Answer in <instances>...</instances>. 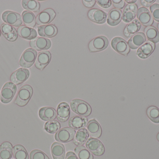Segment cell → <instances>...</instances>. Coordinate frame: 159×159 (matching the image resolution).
I'll list each match as a JSON object with an SVG mask.
<instances>
[{"instance_id": "cell-1", "label": "cell", "mask_w": 159, "mask_h": 159, "mask_svg": "<svg viewBox=\"0 0 159 159\" xmlns=\"http://www.w3.org/2000/svg\"><path fill=\"white\" fill-rule=\"evenodd\" d=\"M70 107L74 113L81 116L88 117L91 114V107L89 104L82 100H72L70 102Z\"/></svg>"}, {"instance_id": "cell-2", "label": "cell", "mask_w": 159, "mask_h": 159, "mask_svg": "<svg viewBox=\"0 0 159 159\" xmlns=\"http://www.w3.org/2000/svg\"><path fill=\"white\" fill-rule=\"evenodd\" d=\"M33 93L32 87L30 85H25L20 88L15 101V104L20 107L25 106L30 100Z\"/></svg>"}, {"instance_id": "cell-3", "label": "cell", "mask_w": 159, "mask_h": 159, "mask_svg": "<svg viewBox=\"0 0 159 159\" xmlns=\"http://www.w3.org/2000/svg\"><path fill=\"white\" fill-rule=\"evenodd\" d=\"M17 91V87L11 82L6 83L0 93V100L2 103L7 104L13 100Z\"/></svg>"}, {"instance_id": "cell-4", "label": "cell", "mask_w": 159, "mask_h": 159, "mask_svg": "<svg viewBox=\"0 0 159 159\" xmlns=\"http://www.w3.org/2000/svg\"><path fill=\"white\" fill-rule=\"evenodd\" d=\"M37 55V51L35 49L32 48L28 49L22 53L19 64L23 68H30L35 63Z\"/></svg>"}, {"instance_id": "cell-5", "label": "cell", "mask_w": 159, "mask_h": 159, "mask_svg": "<svg viewBox=\"0 0 159 159\" xmlns=\"http://www.w3.org/2000/svg\"><path fill=\"white\" fill-rule=\"evenodd\" d=\"M107 38L103 35H100L93 39L89 44V49L91 52H99L107 48L108 45Z\"/></svg>"}, {"instance_id": "cell-6", "label": "cell", "mask_w": 159, "mask_h": 159, "mask_svg": "<svg viewBox=\"0 0 159 159\" xmlns=\"http://www.w3.org/2000/svg\"><path fill=\"white\" fill-rule=\"evenodd\" d=\"M86 147L87 149L94 156L101 157L104 154V147L98 139L89 138L86 142Z\"/></svg>"}, {"instance_id": "cell-7", "label": "cell", "mask_w": 159, "mask_h": 159, "mask_svg": "<svg viewBox=\"0 0 159 159\" xmlns=\"http://www.w3.org/2000/svg\"><path fill=\"white\" fill-rule=\"evenodd\" d=\"M2 17L5 22L11 26L20 27L22 25V17L16 12L11 11H4L2 14Z\"/></svg>"}, {"instance_id": "cell-8", "label": "cell", "mask_w": 159, "mask_h": 159, "mask_svg": "<svg viewBox=\"0 0 159 159\" xmlns=\"http://www.w3.org/2000/svg\"><path fill=\"white\" fill-rule=\"evenodd\" d=\"M112 48L118 53L127 56L130 52V48L127 42L122 38L116 37L111 41Z\"/></svg>"}, {"instance_id": "cell-9", "label": "cell", "mask_w": 159, "mask_h": 159, "mask_svg": "<svg viewBox=\"0 0 159 159\" xmlns=\"http://www.w3.org/2000/svg\"><path fill=\"white\" fill-rule=\"evenodd\" d=\"M75 134V131L73 129L69 128H63L55 134V139L58 142L66 143L71 141L74 138Z\"/></svg>"}, {"instance_id": "cell-10", "label": "cell", "mask_w": 159, "mask_h": 159, "mask_svg": "<svg viewBox=\"0 0 159 159\" xmlns=\"http://www.w3.org/2000/svg\"><path fill=\"white\" fill-rule=\"evenodd\" d=\"M56 13L52 8H47L39 13L36 17V22L38 25H47L51 22L56 17Z\"/></svg>"}, {"instance_id": "cell-11", "label": "cell", "mask_w": 159, "mask_h": 159, "mask_svg": "<svg viewBox=\"0 0 159 159\" xmlns=\"http://www.w3.org/2000/svg\"><path fill=\"white\" fill-rule=\"evenodd\" d=\"M30 75V71L28 69L19 68L12 74L10 77V80L15 85H20L26 81Z\"/></svg>"}, {"instance_id": "cell-12", "label": "cell", "mask_w": 159, "mask_h": 159, "mask_svg": "<svg viewBox=\"0 0 159 159\" xmlns=\"http://www.w3.org/2000/svg\"><path fill=\"white\" fill-rule=\"evenodd\" d=\"M137 17L141 24L145 26H150L154 22L153 17L150 11L145 7H141L138 9Z\"/></svg>"}, {"instance_id": "cell-13", "label": "cell", "mask_w": 159, "mask_h": 159, "mask_svg": "<svg viewBox=\"0 0 159 159\" xmlns=\"http://www.w3.org/2000/svg\"><path fill=\"white\" fill-rule=\"evenodd\" d=\"M88 16L89 18L93 22L98 24L105 23L107 18V13L97 8H93L89 10Z\"/></svg>"}, {"instance_id": "cell-14", "label": "cell", "mask_w": 159, "mask_h": 159, "mask_svg": "<svg viewBox=\"0 0 159 159\" xmlns=\"http://www.w3.org/2000/svg\"><path fill=\"white\" fill-rule=\"evenodd\" d=\"M51 54L48 51H41L38 53L35 61V66L39 70H43L50 62Z\"/></svg>"}, {"instance_id": "cell-15", "label": "cell", "mask_w": 159, "mask_h": 159, "mask_svg": "<svg viewBox=\"0 0 159 159\" xmlns=\"http://www.w3.org/2000/svg\"><path fill=\"white\" fill-rule=\"evenodd\" d=\"M155 49V44L148 40L139 47L136 52V54L141 58H147L154 52Z\"/></svg>"}, {"instance_id": "cell-16", "label": "cell", "mask_w": 159, "mask_h": 159, "mask_svg": "<svg viewBox=\"0 0 159 159\" xmlns=\"http://www.w3.org/2000/svg\"><path fill=\"white\" fill-rule=\"evenodd\" d=\"M51 45V41L47 38L38 37L30 42V46L38 51L49 49Z\"/></svg>"}, {"instance_id": "cell-17", "label": "cell", "mask_w": 159, "mask_h": 159, "mask_svg": "<svg viewBox=\"0 0 159 159\" xmlns=\"http://www.w3.org/2000/svg\"><path fill=\"white\" fill-rule=\"evenodd\" d=\"M138 11V6L135 4H128L125 7L122 13V19L124 22L128 23L134 20Z\"/></svg>"}, {"instance_id": "cell-18", "label": "cell", "mask_w": 159, "mask_h": 159, "mask_svg": "<svg viewBox=\"0 0 159 159\" xmlns=\"http://www.w3.org/2000/svg\"><path fill=\"white\" fill-rule=\"evenodd\" d=\"M70 115V109L68 103L62 102L58 105L57 111V117L58 120L62 122L69 119Z\"/></svg>"}, {"instance_id": "cell-19", "label": "cell", "mask_w": 159, "mask_h": 159, "mask_svg": "<svg viewBox=\"0 0 159 159\" xmlns=\"http://www.w3.org/2000/svg\"><path fill=\"white\" fill-rule=\"evenodd\" d=\"M1 31L5 38L9 42H15L17 39V32L11 25L3 23L1 26Z\"/></svg>"}, {"instance_id": "cell-20", "label": "cell", "mask_w": 159, "mask_h": 159, "mask_svg": "<svg viewBox=\"0 0 159 159\" xmlns=\"http://www.w3.org/2000/svg\"><path fill=\"white\" fill-rule=\"evenodd\" d=\"M38 33L39 35L43 37L51 38L57 35V29L53 24H47L38 27Z\"/></svg>"}, {"instance_id": "cell-21", "label": "cell", "mask_w": 159, "mask_h": 159, "mask_svg": "<svg viewBox=\"0 0 159 159\" xmlns=\"http://www.w3.org/2000/svg\"><path fill=\"white\" fill-rule=\"evenodd\" d=\"M146 41V37L144 33L142 32H138L133 35L128 41L130 48L135 49L143 44Z\"/></svg>"}, {"instance_id": "cell-22", "label": "cell", "mask_w": 159, "mask_h": 159, "mask_svg": "<svg viewBox=\"0 0 159 159\" xmlns=\"http://www.w3.org/2000/svg\"><path fill=\"white\" fill-rule=\"evenodd\" d=\"M89 135L93 138H99L102 135V130L99 123L95 119L90 120L87 125Z\"/></svg>"}, {"instance_id": "cell-23", "label": "cell", "mask_w": 159, "mask_h": 159, "mask_svg": "<svg viewBox=\"0 0 159 159\" xmlns=\"http://www.w3.org/2000/svg\"><path fill=\"white\" fill-rule=\"evenodd\" d=\"M88 119L85 117L75 116L72 117L69 120V126L70 128L75 130L84 129L88 124Z\"/></svg>"}, {"instance_id": "cell-24", "label": "cell", "mask_w": 159, "mask_h": 159, "mask_svg": "<svg viewBox=\"0 0 159 159\" xmlns=\"http://www.w3.org/2000/svg\"><path fill=\"white\" fill-rule=\"evenodd\" d=\"M18 34L21 38L26 40H33L37 35V32L34 29L25 25H22L18 29Z\"/></svg>"}, {"instance_id": "cell-25", "label": "cell", "mask_w": 159, "mask_h": 159, "mask_svg": "<svg viewBox=\"0 0 159 159\" xmlns=\"http://www.w3.org/2000/svg\"><path fill=\"white\" fill-rule=\"evenodd\" d=\"M141 26L142 24L138 19L134 20L125 27L123 31L124 35L127 38L132 37L140 30Z\"/></svg>"}, {"instance_id": "cell-26", "label": "cell", "mask_w": 159, "mask_h": 159, "mask_svg": "<svg viewBox=\"0 0 159 159\" xmlns=\"http://www.w3.org/2000/svg\"><path fill=\"white\" fill-rule=\"evenodd\" d=\"M39 116L40 118L43 121H50L56 118L57 112L52 107H42L39 110Z\"/></svg>"}, {"instance_id": "cell-27", "label": "cell", "mask_w": 159, "mask_h": 159, "mask_svg": "<svg viewBox=\"0 0 159 159\" xmlns=\"http://www.w3.org/2000/svg\"><path fill=\"white\" fill-rule=\"evenodd\" d=\"M122 13L121 10L117 8L111 9L108 14L107 22L110 26L118 25L122 19Z\"/></svg>"}, {"instance_id": "cell-28", "label": "cell", "mask_w": 159, "mask_h": 159, "mask_svg": "<svg viewBox=\"0 0 159 159\" xmlns=\"http://www.w3.org/2000/svg\"><path fill=\"white\" fill-rule=\"evenodd\" d=\"M51 151L53 159H65V149L62 144L54 143L51 146Z\"/></svg>"}, {"instance_id": "cell-29", "label": "cell", "mask_w": 159, "mask_h": 159, "mask_svg": "<svg viewBox=\"0 0 159 159\" xmlns=\"http://www.w3.org/2000/svg\"><path fill=\"white\" fill-rule=\"evenodd\" d=\"M13 146L8 142L3 143L0 146V159H11L13 155Z\"/></svg>"}, {"instance_id": "cell-30", "label": "cell", "mask_w": 159, "mask_h": 159, "mask_svg": "<svg viewBox=\"0 0 159 159\" xmlns=\"http://www.w3.org/2000/svg\"><path fill=\"white\" fill-rule=\"evenodd\" d=\"M144 34L148 41L153 42L154 44L159 42V32L157 29L154 26L147 27L144 29Z\"/></svg>"}, {"instance_id": "cell-31", "label": "cell", "mask_w": 159, "mask_h": 159, "mask_svg": "<svg viewBox=\"0 0 159 159\" xmlns=\"http://www.w3.org/2000/svg\"><path fill=\"white\" fill-rule=\"evenodd\" d=\"M89 133L86 129H82L76 132L75 137L74 143L76 145L81 146L84 144L89 137Z\"/></svg>"}, {"instance_id": "cell-32", "label": "cell", "mask_w": 159, "mask_h": 159, "mask_svg": "<svg viewBox=\"0 0 159 159\" xmlns=\"http://www.w3.org/2000/svg\"><path fill=\"white\" fill-rule=\"evenodd\" d=\"M22 20L27 27L34 28L36 24L35 15L30 11L25 10L22 13Z\"/></svg>"}, {"instance_id": "cell-33", "label": "cell", "mask_w": 159, "mask_h": 159, "mask_svg": "<svg viewBox=\"0 0 159 159\" xmlns=\"http://www.w3.org/2000/svg\"><path fill=\"white\" fill-rule=\"evenodd\" d=\"M13 153L15 159H29L27 150L21 145L15 146L13 147Z\"/></svg>"}, {"instance_id": "cell-34", "label": "cell", "mask_w": 159, "mask_h": 159, "mask_svg": "<svg viewBox=\"0 0 159 159\" xmlns=\"http://www.w3.org/2000/svg\"><path fill=\"white\" fill-rule=\"evenodd\" d=\"M22 7L27 11L37 13L40 11V5L36 1L23 0L21 2Z\"/></svg>"}, {"instance_id": "cell-35", "label": "cell", "mask_w": 159, "mask_h": 159, "mask_svg": "<svg viewBox=\"0 0 159 159\" xmlns=\"http://www.w3.org/2000/svg\"><path fill=\"white\" fill-rule=\"evenodd\" d=\"M75 152L79 159H93L91 152L83 146H79L75 149Z\"/></svg>"}, {"instance_id": "cell-36", "label": "cell", "mask_w": 159, "mask_h": 159, "mask_svg": "<svg viewBox=\"0 0 159 159\" xmlns=\"http://www.w3.org/2000/svg\"><path fill=\"white\" fill-rule=\"evenodd\" d=\"M60 123L57 120H55L48 121L45 123L44 126V129L46 131L51 134L57 133L60 130Z\"/></svg>"}, {"instance_id": "cell-37", "label": "cell", "mask_w": 159, "mask_h": 159, "mask_svg": "<svg viewBox=\"0 0 159 159\" xmlns=\"http://www.w3.org/2000/svg\"><path fill=\"white\" fill-rule=\"evenodd\" d=\"M147 115L148 118L155 123H159V109L155 106H150L147 110Z\"/></svg>"}, {"instance_id": "cell-38", "label": "cell", "mask_w": 159, "mask_h": 159, "mask_svg": "<svg viewBox=\"0 0 159 159\" xmlns=\"http://www.w3.org/2000/svg\"><path fill=\"white\" fill-rule=\"evenodd\" d=\"M30 159H49L48 157L41 150H34L30 154Z\"/></svg>"}, {"instance_id": "cell-39", "label": "cell", "mask_w": 159, "mask_h": 159, "mask_svg": "<svg viewBox=\"0 0 159 159\" xmlns=\"http://www.w3.org/2000/svg\"><path fill=\"white\" fill-rule=\"evenodd\" d=\"M150 11L152 17L159 22V4L155 3L150 7Z\"/></svg>"}, {"instance_id": "cell-40", "label": "cell", "mask_w": 159, "mask_h": 159, "mask_svg": "<svg viewBox=\"0 0 159 159\" xmlns=\"http://www.w3.org/2000/svg\"><path fill=\"white\" fill-rule=\"evenodd\" d=\"M112 2L113 5L117 9H122L125 6V1L123 0H113Z\"/></svg>"}, {"instance_id": "cell-41", "label": "cell", "mask_w": 159, "mask_h": 159, "mask_svg": "<svg viewBox=\"0 0 159 159\" xmlns=\"http://www.w3.org/2000/svg\"><path fill=\"white\" fill-rule=\"evenodd\" d=\"M96 2L99 5L104 8L110 7L112 3V1L110 0H98L96 1Z\"/></svg>"}, {"instance_id": "cell-42", "label": "cell", "mask_w": 159, "mask_h": 159, "mask_svg": "<svg viewBox=\"0 0 159 159\" xmlns=\"http://www.w3.org/2000/svg\"><path fill=\"white\" fill-rule=\"evenodd\" d=\"M82 2L85 7L87 8H91L94 6L96 1L95 0H83L82 1Z\"/></svg>"}, {"instance_id": "cell-43", "label": "cell", "mask_w": 159, "mask_h": 159, "mask_svg": "<svg viewBox=\"0 0 159 159\" xmlns=\"http://www.w3.org/2000/svg\"><path fill=\"white\" fill-rule=\"evenodd\" d=\"M156 2L155 0H141L140 1L141 4L143 6L145 7H149L152 5L153 3Z\"/></svg>"}, {"instance_id": "cell-44", "label": "cell", "mask_w": 159, "mask_h": 159, "mask_svg": "<svg viewBox=\"0 0 159 159\" xmlns=\"http://www.w3.org/2000/svg\"><path fill=\"white\" fill-rule=\"evenodd\" d=\"M65 159H79L77 156L72 152H69L66 154Z\"/></svg>"}, {"instance_id": "cell-45", "label": "cell", "mask_w": 159, "mask_h": 159, "mask_svg": "<svg viewBox=\"0 0 159 159\" xmlns=\"http://www.w3.org/2000/svg\"><path fill=\"white\" fill-rule=\"evenodd\" d=\"M125 2H127V3H130V4H132L136 2V0H132V1H131V0H130V1H128V0H126V1H125Z\"/></svg>"}, {"instance_id": "cell-46", "label": "cell", "mask_w": 159, "mask_h": 159, "mask_svg": "<svg viewBox=\"0 0 159 159\" xmlns=\"http://www.w3.org/2000/svg\"><path fill=\"white\" fill-rule=\"evenodd\" d=\"M157 139L158 141L159 142V133H158L157 135Z\"/></svg>"}, {"instance_id": "cell-47", "label": "cell", "mask_w": 159, "mask_h": 159, "mask_svg": "<svg viewBox=\"0 0 159 159\" xmlns=\"http://www.w3.org/2000/svg\"><path fill=\"white\" fill-rule=\"evenodd\" d=\"M157 27H158V30H159L158 31L159 32V23H158V24Z\"/></svg>"}, {"instance_id": "cell-48", "label": "cell", "mask_w": 159, "mask_h": 159, "mask_svg": "<svg viewBox=\"0 0 159 159\" xmlns=\"http://www.w3.org/2000/svg\"><path fill=\"white\" fill-rule=\"evenodd\" d=\"M1 30H0V37H1Z\"/></svg>"}]
</instances>
